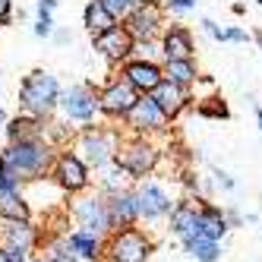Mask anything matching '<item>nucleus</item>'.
I'll list each match as a JSON object with an SVG mask.
<instances>
[{"mask_svg":"<svg viewBox=\"0 0 262 262\" xmlns=\"http://www.w3.org/2000/svg\"><path fill=\"white\" fill-rule=\"evenodd\" d=\"M152 253H155L152 237L133 224V228L111 231V237L104 243L98 262H148V259H152Z\"/></svg>","mask_w":262,"mask_h":262,"instance_id":"obj_1","label":"nucleus"},{"mask_svg":"<svg viewBox=\"0 0 262 262\" xmlns=\"http://www.w3.org/2000/svg\"><path fill=\"white\" fill-rule=\"evenodd\" d=\"M114 161L120 164V171L129 180H145V177L155 174V167L161 161V148L148 139V136H133L129 142H120L117 145Z\"/></svg>","mask_w":262,"mask_h":262,"instance_id":"obj_2","label":"nucleus"},{"mask_svg":"<svg viewBox=\"0 0 262 262\" xmlns=\"http://www.w3.org/2000/svg\"><path fill=\"white\" fill-rule=\"evenodd\" d=\"M0 158H4L7 171H10L13 177H19V174H26V177H38V174H45V167L51 164V152H48V145H45L38 136L19 139L16 145H10Z\"/></svg>","mask_w":262,"mask_h":262,"instance_id":"obj_3","label":"nucleus"},{"mask_svg":"<svg viewBox=\"0 0 262 262\" xmlns=\"http://www.w3.org/2000/svg\"><path fill=\"white\" fill-rule=\"evenodd\" d=\"M123 29L129 32V38L136 45L158 41V35L164 29V7L155 4V0H139V4L123 16Z\"/></svg>","mask_w":262,"mask_h":262,"instance_id":"obj_4","label":"nucleus"},{"mask_svg":"<svg viewBox=\"0 0 262 262\" xmlns=\"http://www.w3.org/2000/svg\"><path fill=\"white\" fill-rule=\"evenodd\" d=\"M60 98V85L57 79L51 76V73H32V76H26L23 89H19V101L26 111H32V114H48V111L57 104Z\"/></svg>","mask_w":262,"mask_h":262,"instance_id":"obj_5","label":"nucleus"},{"mask_svg":"<svg viewBox=\"0 0 262 262\" xmlns=\"http://www.w3.org/2000/svg\"><path fill=\"white\" fill-rule=\"evenodd\" d=\"M117 145H120V139L114 136V133H107V129H98V126H89L85 133H82V139H79V161L85 164V167H107L111 161H114V155H117Z\"/></svg>","mask_w":262,"mask_h":262,"instance_id":"obj_6","label":"nucleus"},{"mask_svg":"<svg viewBox=\"0 0 262 262\" xmlns=\"http://www.w3.org/2000/svg\"><path fill=\"white\" fill-rule=\"evenodd\" d=\"M136 212H139V221H158V218H167V212L174 209L171 193L164 190L158 180H142L136 186Z\"/></svg>","mask_w":262,"mask_h":262,"instance_id":"obj_7","label":"nucleus"},{"mask_svg":"<svg viewBox=\"0 0 262 262\" xmlns=\"http://www.w3.org/2000/svg\"><path fill=\"white\" fill-rule=\"evenodd\" d=\"M167 228H171V234L180 243L202 234V212H199L196 196H183L174 202V209L167 212Z\"/></svg>","mask_w":262,"mask_h":262,"instance_id":"obj_8","label":"nucleus"},{"mask_svg":"<svg viewBox=\"0 0 262 262\" xmlns=\"http://www.w3.org/2000/svg\"><path fill=\"white\" fill-rule=\"evenodd\" d=\"M158 48H161L164 60H193L196 57V38H193L190 26H183V23L164 26L158 35Z\"/></svg>","mask_w":262,"mask_h":262,"instance_id":"obj_9","label":"nucleus"},{"mask_svg":"<svg viewBox=\"0 0 262 262\" xmlns=\"http://www.w3.org/2000/svg\"><path fill=\"white\" fill-rule=\"evenodd\" d=\"M123 120H126V126L133 129L136 136L164 133L167 123H171V120H167V117L161 114V111H158V104H155L152 98H148V95H139V101H136L133 107H129V114H126Z\"/></svg>","mask_w":262,"mask_h":262,"instance_id":"obj_10","label":"nucleus"},{"mask_svg":"<svg viewBox=\"0 0 262 262\" xmlns=\"http://www.w3.org/2000/svg\"><path fill=\"white\" fill-rule=\"evenodd\" d=\"M120 79L126 85H133L139 95H148L161 79H164V73H161V63L158 60H145V57H126L123 67H120Z\"/></svg>","mask_w":262,"mask_h":262,"instance_id":"obj_11","label":"nucleus"},{"mask_svg":"<svg viewBox=\"0 0 262 262\" xmlns=\"http://www.w3.org/2000/svg\"><path fill=\"white\" fill-rule=\"evenodd\" d=\"M57 101L63 107V114L70 120H79V123H92L98 114V95L92 85H70Z\"/></svg>","mask_w":262,"mask_h":262,"instance_id":"obj_12","label":"nucleus"},{"mask_svg":"<svg viewBox=\"0 0 262 262\" xmlns=\"http://www.w3.org/2000/svg\"><path fill=\"white\" fill-rule=\"evenodd\" d=\"M148 98L158 104V111H161L167 120H177L183 111H190L193 101H196V98L190 95V89H180V85L167 82V79H161L152 92H148Z\"/></svg>","mask_w":262,"mask_h":262,"instance_id":"obj_13","label":"nucleus"},{"mask_svg":"<svg viewBox=\"0 0 262 262\" xmlns=\"http://www.w3.org/2000/svg\"><path fill=\"white\" fill-rule=\"evenodd\" d=\"M92 38H95V51L101 54L104 60H111V63H123L129 54L136 51V41L129 38V32L120 23L104 29V32H98V35H92Z\"/></svg>","mask_w":262,"mask_h":262,"instance_id":"obj_14","label":"nucleus"},{"mask_svg":"<svg viewBox=\"0 0 262 262\" xmlns=\"http://www.w3.org/2000/svg\"><path fill=\"white\" fill-rule=\"evenodd\" d=\"M73 215H76V224L82 231H92V234H107L111 231V215H107V202L101 196H89V199H79L73 205Z\"/></svg>","mask_w":262,"mask_h":262,"instance_id":"obj_15","label":"nucleus"},{"mask_svg":"<svg viewBox=\"0 0 262 262\" xmlns=\"http://www.w3.org/2000/svg\"><path fill=\"white\" fill-rule=\"evenodd\" d=\"M136 101H139V92L133 85H126L123 79H114L98 95V111H104L107 117H126Z\"/></svg>","mask_w":262,"mask_h":262,"instance_id":"obj_16","label":"nucleus"},{"mask_svg":"<svg viewBox=\"0 0 262 262\" xmlns=\"http://www.w3.org/2000/svg\"><path fill=\"white\" fill-rule=\"evenodd\" d=\"M104 202H107V215H111V231H117V228H133V224L139 221L136 193H133V190H117V193H111Z\"/></svg>","mask_w":262,"mask_h":262,"instance_id":"obj_17","label":"nucleus"},{"mask_svg":"<svg viewBox=\"0 0 262 262\" xmlns=\"http://www.w3.org/2000/svg\"><path fill=\"white\" fill-rule=\"evenodd\" d=\"M199 202V212H202V234L205 237H212L218 243H224V237H228V218H224V205L212 202L209 196H196Z\"/></svg>","mask_w":262,"mask_h":262,"instance_id":"obj_18","label":"nucleus"},{"mask_svg":"<svg viewBox=\"0 0 262 262\" xmlns=\"http://www.w3.org/2000/svg\"><path fill=\"white\" fill-rule=\"evenodd\" d=\"M57 180H60V186L63 190H70V193H79V190H85L89 186V167L79 161V155H60L57 158Z\"/></svg>","mask_w":262,"mask_h":262,"instance_id":"obj_19","label":"nucleus"},{"mask_svg":"<svg viewBox=\"0 0 262 262\" xmlns=\"http://www.w3.org/2000/svg\"><path fill=\"white\" fill-rule=\"evenodd\" d=\"M67 243H70L73 256L82 259V262H98V259H101V250H104L101 237L92 234V231H82V228L70 231V234H67Z\"/></svg>","mask_w":262,"mask_h":262,"instance_id":"obj_20","label":"nucleus"},{"mask_svg":"<svg viewBox=\"0 0 262 262\" xmlns=\"http://www.w3.org/2000/svg\"><path fill=\"white\" fill-rule=\"evenodd\" d=\"M0 218L7 221H29V205L19 196L16 183H0Z\"/></svg>","mask_w":262,"mask_h":262,"instance_id":"obj_21","label":"nucleus"},{"mask_svg":"<svg viewBox=\"0 0 262 262\" xmlns=\"http://www.w3.org/2000/svg\"><path fill=\"white\" fill-rule=\"evenodd\" d=\"M161 73L167 82H174L180 89H193L196 85V76H199V67H196V57L193 60H164L161 63Z\"/></svg>","mask_w":262,"mask_h":262,"instance_id":"obj_22","label":"nucleus"},{"mask_svg":"<svg viewBox=\"0 0 262 262\" xmlns=\"http://www.w3.org/2000/svg\"><path fill=\"white\" fill-rule=\"evenodd\" d=\"M183 253L190 259H196V262H218L221 259V243L212 240V237H205V234H199V237L183 240Z\"/></svg>","mask_w":262,"mask_h":262,"instance_id":"obj_23","label":"nucleus"},{"mask_svg":"<svg viewBox=\"0 0 262 262\" xmlns=\"http://www.w3.org/2000/svg\"><path fill=\"white\" fill-rule=\"evenodd\" d=\"M82 23H85V29H89L92 35H98V32H104V29H111V26H117V19L98 4V0H89V4H85V10H82Z\"/></svg>","mask_w":262,"mask_h":262,"instance_id":"obj_24","label":"nucleus"},{"mask_svg":"<svg viewBox=\"0 0 262 262\" xmlns=\"http://www.w3.org/2000/svg\"><path fill=\"white\" fill-rule=\"evenodd\" d=\"M196 114L205 120H231V107L221 95H205V98H196Z\"/></svg>","mask_w":262,"mask_h":262,"instance_id":"obj_25","label":"nucleus"},{"mask_svg":"<svg viewBox=\"0 0 262 262\" xmlns=\"http://www.w3.org/2000/svg\"><path fill=\"white\" fill-rule=\"evenodd\" d=\"M98 4H101V7H104V10H107L111 16H114L117 23H120L123 16L129 13V10H133V7L139 4V0H98Z\"/></svg>","mask_w":262,"mask_h":262,"instance_id":"obj_26","label":"nucleus"},{"mask_svg":"<svg viewBox=\"0 0 262 262\" xmlns=\"http://www.w3.org/2000/svg\"><path fill=\"white\" fill-rule=\"evenodd\" d=\"M221 45H247L250 41V32L247 29H240V26H228V29H221Z\"/></svg>","mask_w":262,"mask_h":262,"instance_id":"obj_27","label":"nucleus"},{"mask_svg":"<svg viewBox=\"0 0 262 262\" xmlns=\"http://www.w3.org/2000/svg\"><path fill=\"white\" fill-rule=\"evenodd\" d=\"M48 262H76V256H73V250H70L67 237H63V240H57V243L51 247V256H48Z\"/></svg>","mask_w":262,"mask_h":262,"instance_id":"obj_28","label":"nucleus"},{"mask_svg":"<svg viewBox=\"0 0 262 262\" xmlns=\"http://www.w3.org/2000/svg\"><path fill=\"white\" fill-rule=\"evenodd\" d=\"M212 183L218 186V190H224V193H234L237 190V180L228 171H221V167H212Z\"/></svg>","mask_w":262,"mask_h":262,"instance_id":"obj_29","label":"nucleus"},{"mask_svg":"<svg viewBox=\"0 0 262 262\" xmlns=\"http://www.w3.org/2000/svg\"><path fill=\"white\" fill-rule=\"evenodd\" d=\"M196 4H199V0H167V4H164V10H171L174 16H183V13L196 10Z\"/></svg>","mask_w":262,"mask_h":262,"instance_id":"obj_30","label":"nucleus"},{"mask_svg":"<svg viewBox=\"0 0 262 262\" xmlns=\"http://www.w3.org/2000/svg\"><path fill=\"white\" fill-rule=\"evenodd\" d=\"M199 26H202V32L209 35V38H215V41L221 38V26H218L215 19H209V16H205V19H199Z\"/></svg>","mask_w":262,"mask_h":262,"instance_id":"obj_31","label":"nucleus"},{"mask_svg":"<svg viewBox=\"0 0 262 262\" xmlns=\"http://www.w3.org/2000/svg\"><path fill=\"white\" fill-rule=\"evenodd\" d=\"M51 29H54L51 16H38V23H35V35H38V38H48V35H51Z\"/></svg>","mask_w":262,"mask_h":262,"instance_id":"obj_32","label":"nucleus"},{"mask_svg":"<svg viewBox=\"0 0 262 262\" xmlns=\"http://www.w3.org/2000/svg\"><path fill=\"white\" fill-rule=\"evenodd\" d=\"M224 218H228V228L234 231V228H243V215L234 209V205H228V209H224Z\"/></svg>","mask_w":262,"mask_h":262,"instance_id":"obj_33","label":"nucleus"},{"mask_svg":"<svg viewBox=\"0 0 262 262\" xmlns=\"http://www.w3.org/2000/svg\"><path fill=\"white\" fill-rule=\"evenodd\" d=\"M54 7H57V0H38V16H51Z\"/></svg>","mask_w":262,"mask_h":262,"instance_id":"obj_34","label":"nucleus"},{"mask_svg":"<svg viewBox=\"0 0 262 262\" xmlns=\"http://www.w3.org/2000/svg\"><path fill=\"white\" fill-rule=\"evenodd\" d=\"M231 13H234V16H243V13H247V4H243V0H237V4H231Z\"/></svg>","mask_w":262,"mask_h":262,"instance_id":"obj_35","label":"nucleus"},{"mask_svg":"<svg viewBox=\"0 0 262 262\" xmlns=\"http://www.w3.org/2000/svg\"><path fill=\"white\" fill-rule=\"evenodd\" d=\"M7 10H10V4H7V0H0V23H7V19H10V13H7Z\"/></svg>","mask_w":262,"mask_h":262,"instance_id":"obj_36","label":"nucleus"},{"mask_svg":"<svg viewBox=\"0 0 262 262\" xmlns=\"http://www.w3.org/2000/svg\"><path fill=\"white\" fill-rule=\"evenodd\" d=\"M250 41H253V45H256V48L262 51V29H256V32L250 35Z\"/></svg>","mask_w":262,"mask_h":262,"instance_id":"obj_37","label":"nucleus"},{"mask_svg":"<svg viewBox=\"0 0 262 262\" xmlns=\"http://www.w3.org/2000/svg\"><path fill=\"white\" fill-rule=\"evenodd\" d=\"M253 111H256V126H259V129H262V104H256V107H253Z\"/></svg>","mask_w":262,"mask_h":262,"instance_id":"obj_38","label":"nucleus"},{"mask_svg":"<svg viewBox=\"0 0 262 262\" xmlns=\"http://www.w3.org/2000/svg\"><path fill=\"white\" fill-rule=\"evenodd\" d=\"M0 262H10V256H7V250L0 247Z\"/></svg>","mask_w":262,"mask_h":262,"instance_id":"obj_39","label":"nucleus"},{"mask_svg":"<svg viewBox=\"0 0 262 262\" xmlns=\"http://www.w3.org/2000/svg\"><path fill=\"white\" fill-rule=\"evenodd\" d=\"M0 123H4V111H0Z\"/></svg>","mask_w":262,"mask_h":262,"instance_id":"obj_40","label":"nucleus"},{"mask_svg":"<svg viewBox=\"0 0 262 262\" xmlns=\"http://www.w3.org/2000/svg\"><path fill=\"white\" fill-rule=\"evenodd\" d=\"M253 4H259V7H262V0H253Z\"/></svg>","mask_w":262,"mask_h":262,"instance_id":"obj_41","label":"nucleus"}]
</instances>
